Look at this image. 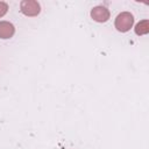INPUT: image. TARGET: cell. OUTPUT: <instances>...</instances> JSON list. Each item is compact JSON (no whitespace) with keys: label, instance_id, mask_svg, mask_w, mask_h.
<instances>
[{"label":"cell","instance_id":"cell-2","mask_svg":"<svg viewBox=\"0 0 149 149\" xmlns=\"http://www.w3.org/2000/svg\"><path fill=\"white\" fill-rule=\"evenodd\" d=\"M21 12L27 16H36L41 12V6L35 0H23L20 3Z\"/></svg>","mask_w":149,"mask_h":149},{"label":"cell","instance_id":"cell-1","mask_svg":"<svg viewBox=\"0 0 149 149\" xmlns=\"http://www.w3.org/2000/svg\"><path fill=\"white\" fill-rule=\"evenodd\" d=\"M133 23H134V16L129 12H122L115 19V28L121 33L128 31L133 27Z\"/></svg>","mask_w":149,"mask_h":149},{"label":"cell","instance_id":"cell-5","mask_svg":"<svg viewBox=\"0 0 149 149\" xmlns=\"http://www.w3.org/2000/svg\"><path fill=\"white\" fill-rule=\"evenodd\" d=\"M135 33L137 35H146L149 33V21L142 20L135 26Z\"/></svg>","mask_w":149,"mask_h":149},{"label":"cell","instance_id":"cell-3","mask_svg":"<svg viewBox=\"0 0 149 149\" xmlns=\"http://www.w3.org/2000/svg\"><path fill=\"white\" fill-rule=\"evenodd\" d=\"M91 16L97 22H106L109 19V10L104 6H95L91 10Z\"/></svg>","mask_w":149,"mask_h":149},{"label":"cell","instance_id":"cell-6","mask_svg":"<svg viewBox=\"0 0 149 149\" xmlns=\"http://www.w3.org/2000/svg\"><path fill=\"white\" fill-rule=\"evenodd\" d=\"M8 10V5L3 1H0V17L3 16Z\"/></svg>","mask_w":149,"mask_h":149},{"label":"cell","instance_id":"cell-4","mask_svg":"<svg viewBox=\"0 0 149 149\" xmlns=\"http://www.w3.org/2000/svg\"><path fill=\"white\" fill-rule=\"evenodd\" d=\"M15 33L14 26L8 21H0V37L10 38Z\"/></svg>","mask_w":149,"mask_h":149}]
</instances>
